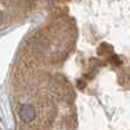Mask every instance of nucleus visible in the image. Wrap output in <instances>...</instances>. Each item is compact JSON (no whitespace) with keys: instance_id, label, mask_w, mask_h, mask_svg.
I'll list each match as a JSON object with an SVG mask.
<instances>
[{"instance_id":"f03ea898","label":"nucleus","mask_w":130,"mask_h":130,"mask_svg":"<svg viewBox=\"0 0 130 130\" xmlns=\"http://www.w3.org/2000/svg\"><path fill=\"white\" fill-rule=\"evenodd\" d=\"M2 20H3V14H2V12H0V22H2Z\"/></svg>"},{"instance_id":"f257e3e1","label":"nucleus","mask_w":130,"mask_h":130,"mask_svg":"<svg viewBox=\"0 0 130 130\" xmlns=\"http://www.w3.org/2000/svg\"><path fill=\"white\" fill-rule=\"evenodd\" d=\"M20 118L24 122H30L35 118V108L30 105V104H24L20 107V111H18Z\"/></svg>"}]
</instances>
